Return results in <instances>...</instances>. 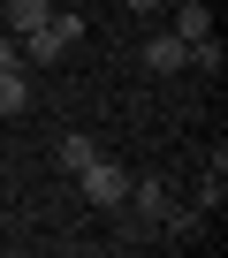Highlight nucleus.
I'll list each match as a JSON object with an SVG mask.
<instances>
[{
    "label": "nucleus",
    "instance_id": "3",
    "mask_svg": "<svg viewBox=\"0 0 228 258\" xmlns=\"http://www.w3.org/2000/svg\"><path fill=\"white\" fill-rule=\"evenodd\" d=\"M175 38H183V46L213 38V8H205V0H175Z\"/></svg>",
    "mask_w": 228,
    "mask_h": 258
},
{
    "label": "nucleus",
    "instance_id": "1",
    "mask_svg": "<svg viewBox=\"0 0 228 258\" xmlns=\"http://www.w3.org/2000/svg\"><path fill=\"white\" fill-rule=\"evenodd\" d=\"M76 182H84V198H91V205H130V175L114 167V160H91V167H76Z\"/></svg>",
    "mask_w": 228,
    "mask_h": 258
},
{
    "label": "nucleus",
    "instance_id": "7",
    "mask_svg": "<svg viewBox=\"0 0 228 258\" xmlns=\"http://www.w3.org/2000/svg\"><path fill=\"white\" fill-rule=\"evenodd\" d=\"M91 160H99V145L84 137V129H69V137H61V167L76 175V167H91Z\"/></svg>",
    "mask_w": 228,
    "mask_h": 258
},
{
    "label": "nucleus",
    "instance_id": "8",
    "mask_svg": "<svg viewBox=\"0 0 228 258\" xmlns=\"http://www.w3.org/2000/svg\"><path fill=\"white\" fill-rule=\"evenodd\" d=\"M0 69H23V38L16 31H0Z\"/></svg>",
    "mask_w": 228,
    "mask_h": 258
},
{
    "label": "nucleus",
    "instance_id": "5",
    "mask_svg": "<svg viewBox=\"0 0 228 258\" xmlns=\"http://www.w3.org/2000/svg\"><path fill=\"white\" fill-rule=\"evenodd\" d=\"M46 16H53V0H8V8H0V23H8L16 38H31V31L46 23Z\"/></svg>",
    "mask_w": 228,
    "mask_h": 258
},
{
    "label": "nucleus",
    "instance_id": "6",
    "mask_svg": "<svg viewBox=\"0 0 228 258\" xmlns=\"http://www.w3.org/2000/svg\"><path fill=\"white\" fill-rule=\"evenodd\" d=\"M31 106V84H23V69H0V114H23Z\"/></svg>",
    "mask_w": 228,
    "mask_h": 258
},
{
    "label": "nucleus",
    "instance_id": "9",
    "mask_svg": "<svg viewBox=\"0 0 228 258\" xmlns=\"http://www.w3.org/2000/svg\"><path fill=\"white\" fill-rule=\"evenodd\" d=\"M122 8H130V16H160V8H167V0H122Z\"/></svg>",
    "mask_w": 228,
    "mask_h": 258
},
{
    "label": "nucleus",
    "instance_id": "4",
    "mask_svg": "<svg viewBox=\"0 0 228 258\" xmlns=\"http://www.w3.org/2000/svg\"><path fill=\"white\" fill-rule=\"evenodd\" d=\"M130 205H137L145 220H167V213H175V198H167V182H160V175H145V182H130Z\"/></svg>",
    "mask_w": 228,
    "mask_h": 258
},
{
    "label": "nucleus",
    "instance_id": "2",
    "mask_svg": "<svg viewBox=\"0 0 228 258\" xmlns=\"http://www.w3.org/2000/svg\"><path fill=\"white\" fill-rule=\"evenodd\" d=\"M145 69H152V76H175V69H190V46H183L175 31H152V46H145Z\"/></svg>",
    "mask_w": 228,
    "mask_h": 258
}]
</instances>
